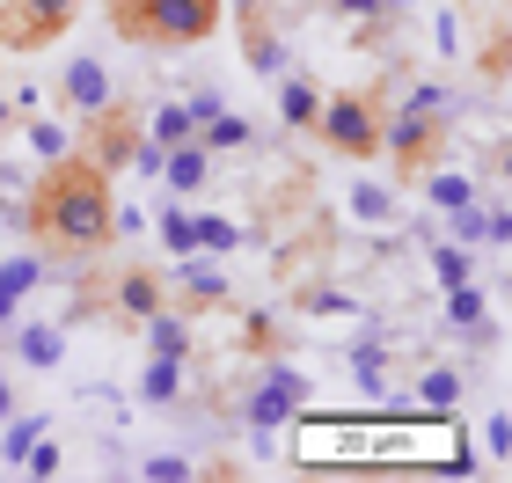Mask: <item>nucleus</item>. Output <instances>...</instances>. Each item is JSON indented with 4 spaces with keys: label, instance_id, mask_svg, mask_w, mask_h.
Masks as SVG:
<instances>
[{
    "label": "nucleus",
    "instance_id": "2f4dec72",
    "mask_svg": "<svg viewBox=\"0 0 512 483\" xmlns=\"http://www.w3.org/2000/svg\"><path fill=\"white\" fill-rule=\"evenodd\" d=\"M15 308H22V301H15L8 286H0V330H8V322H15Z\"/></svg>",
    "mask_w": 512,
    "mask_h": 483
},
{
    "label": "nucleus",
    "instance_id": "72a5a7b5",
    "mask_svg": "<svg viewBox=\"0 0 512 483\" xmlns=\"http://www.w3.org/2000/svg\"><path fill=\"white\" fill-rule=\"evenodd\" d=\"M8 125H15V103H8V96H0V132H8Z\"/></svg>",
    "mask_w": 512,
    "mask_h": 483
},
{
    "label": "nucleus",
    "instance_id": "6ab92c4d",
    "mask_svg": "<svg viewBox=\"0 0 512 483\" xmlns=\"http://www.w3.org/2000/svg\"><path fill=\"white\" fill-rule=\"evenodd\" d=\"M483 315H491V308H483V286H476V279L447 286V322H454V330H476Z\"/></svg>",
    "mask_w": 512,
    "mask_h": 483
},
{
    "label": "nucleus",
    "instance_id": "2eb2a0df",
    "mask_svg": "<svg viewBox=\"0 0 512 483\" xmlns=\"http://www.w3.org/2000/svg\"><path fill=\"white\" fill-rule=\"evenodd\" d=\"M154 235H161V249H169V257H198V220L183 213V205L169 198L161 205V220H154Z\"/></svg>",
    "mask_w": 512,
    "mask_h": 483
},
{
    "label": "nucleus",
    "instance_id": "473e14b6",
    "mask_svg": "<svg viewBox=\"0 0 512 483\" xmlns=\"http://www.w3.org/2000/svg\"><path fill=\"white\" fill-rule=\"evenodd\" d=\"M374 8H381V15H403V8H410V0H374Z\"/></svg>",
    "mask_w": 512,
    "mask_h": 483
},
{
    "label": "nucleus",
    "instance_id": "4468645a",
    "mask_svg": "<svg viewBox=\"0 0 512 483\" xmlns=\"http://www.w3.org/2000/svg\"><path fill=\"white\" fill-rule=\"evenodd\" d=\"M249 140H256V125L235 118V110H213V118L198 125V147H205V154H227V147H249Z\"/></svg>",
    "mask_w": 512,
    "mask_h": 483
},
{
    "label": "nucleus",
    "instance_id": "412c9836",
    "mask_svg": "<svg viewBox=\"0 0 512 483\" xmlns=\"http://www.w3.org/2000/svg\"><path fill=\"white\" fill-rule=\"evenodd\" d=\"M417 403H425V410H454L461 403V374H454V366H432V374L417 381Z\"/></svg>",
    "mask_w": 512,
    "mask_h": 483
},
{
    "label": "nucleus",
    "instance_id": "39448f33",
    "mask_svg": "<svg viewBox=\"0 0 512 483\" xmlns=\"http://www.w3.org/2000/svg\"><path fill=\"white\" fill-rule=\"evenodd\" d=\"M300 410H308V374L286 366V359H271L264 381H256L249 403H242V425H249V432H278L286 418H300Z\"/></svg>",
    "mask_w": 512,
    "mask_h": 483
},
{
    "label": "nucleus",
    "instance_id": "cd10ccee",
    "mask_svg": "<svg viewBox=\"0 0 512 483\" xmlns=\"http://www.w3.org/2000/svg\"><path fill=\"white\" fill-rule=\"evenodd\" d=\"M381 344H359V352H352V374H359V388H381Z\"/></svg>",
    "mask_w": 512,
    "mask_h": 483
},
{
    "label": "nucleus",
    "instance_id": "f03ea898",
    "mask_svg": "<svg viewBox=\"0 0 512 483\" xmlns=\"http://www.w3.org/2000/svg\"><path fill=\"white\" fill-rule=\"evenodd\" d=\"M447 132H454V96L432 81L403 88V103L381 110V154H395L403 169H432L447 154Z\"/></svg>",
    "mask_w": 512,
    "mask_h": 483
},
{
    "label": "nucleus",
    "instance_id": "f3484780",
    "mask_svg": "<svg viewBox=\"0 0 512 483\" xmlns=\"http://www.w3.org/2000/svg\"><path fill=\"white\" fill-rule=\"evenodd\" d=\"M147 140H154V147H183V140H198L191 103H161V110H154V125H147Z\"/></svg>",
    "mask_w": 512,
    "mask_h": 483
},
{
    "label": "nucleus",
    "instance_id": "0eeeda50",
    "mask_svg": "<svg viewBox=\"0 0 512 483\" xmlns=\"http://www.w3.org/2000/svg\"><path fill=\"white\" fill-rule=\"evenodd\" d=\"M59 96H66V110L74 118H96V110H110V66L103 59H66V74H59Z\"/></svg>",
    "mask_w": 512,
    "mask_h": 483
},
{
    "label": "nucleus",
    "instance_id": "dca6fc26",
    "mask_svg": "<svg viewBox=\"0 0 512 483\" xmlns=\"http://www.w3.org/2000/svg\"><path fill=\"white\" fill-rule=\"evenodd\" d=\"M154 308H161V279H154V271H125V279H118V315L147 322Z\"/></svg>",
    "mask_w": 512,
    "mask_h": 483
},
{
    "label": "nucleus",
    "instance_id": "9b49d317",
    "mask_svg": "<svg viewBox=\"0 0 512 483\" xmlns=\"http://www.w3.org/2000/svg\"><path fill=\"white\" fill-rule=\"evenodd\" d=\"M139 403H154V410L183 403V359H154V352H147V374H139Z\"/></svg>",
    "mask_w": 512,
    "mask_h": 483
},
{
    "label": "nucleus",
    "instance_id": "a878e982",
    "mask_svg": "<svg viewBox=\"0 0 512 483\" xmlns=\"http://www.w3.org/2000/svg\"><path fill=\"white\" fill-rule=\"evenodd\" d=\"M352 213L359 220H395V198L381 191V183H352Z\"/></svg>",
    "mask_w": 512,
    "mask_h": 483
},
{
    "label": "nucleus",
    "instance_id": "7ed1b4c3",
    "mask_svg": "<svg viewBox=\"0 0 512 483\" xmlns=\"http://www.w3.org/2000/svg\"><path fill=\"white\" fill-rule=\"evenodd\" d=\"M103 8H110V30L125 44H154V52L205 44L220 30V0H103Z\"/></svg>",
    "mask_w": 512,
    "mask_h": 483
},
{
    "label": "nucleus",
    "instance_id": "f8f14e48",
    "mask_svg": "<svg viewBox=\"0 0 512 483\" xmlns=\"http://www.w3.org/2000/svg\"><path fill=\"white\" fill-rule=\"evenodd\" d=\"M15 359L22 366H59L66 359V337L52 330V322H22V330H15Z\"/></svg>",
    "mask_w": 512,
    "mask_h": 483
},
{
    "label": "nucleus",
    "instance_id": "bb28decb",
    "mask_svg": "<svg viewBox=\"0 0 512 483\" xmlns=\"http://www.w3.org/2000/svg\"><path fill=\"white\" fill-rule=\"evenodd\" d=\"M37 279H44V264H37V257H8V264H0V286H8L15 301H22V293H30Z\"/></svg>",
    "mask_w": 512,
    "mask_h": 483
},
{
    "label": "nucleus",
    "instance_id": "c85d7f7f",
    "mask_svg": "<svg viewBox=\"0 0 512 483\" xmlns=\"http://www.w3.org/2000/svg\"><path fill=\"white\" fill-rule=\"evenodd\" d=\"M322 8H337V15H352V22H359V30H381V22H388V15L374 8V0H322Z\"/></svg>",
    "mask_w": 512,
    "mask_h": 483
},
{
    "label": "nucleus",
    "instance_id": "9d476101",
    "mask_svg": "<svg viewBox=\"0 0 512 483\" xmlns=\"http://www.w3.org/2000/svg\"><path fill=\"white\" fill-rule=\"evenodd\" d=\"M139 330H147V352L154 359H191V315H169V301L139 322Z\"/></svg>",
    "mask_w": 512,
    "mask_h": 483
},
{
    "label": "nucleus",
    "instance_id": "4be33fe9",
    "mask_svg": "<svg viewBox=\"0 0 512 483\" xmlns=\"http://www.w3.org/2000/svg\"><path fill=\"white\" fill-rule=\"evenodd\" d=\"M37 432H52V418H15L8 432H0V462H22V454H30V440H37Z\"/></svg>",
    "mask_w": 512,
    "mask_h": 483
},
{
    "label": "nucleus",
    "instance_id": "20e7f679",
    "mask_svg": "<svg viewBox=\"0 0 512 483\" xmlns=\"http://www.w3.org/2000/svg\"><path fill=\"white\" fill-rule=\"evenodd\" d=\"M315 132H322V140H330L344 161H374V154H381V96H366V88L322 96Z\"/></svg>",
    "mask_w": 512,
    "mask_h": 483
},
{
    "label": "nucleus",
    "instance_id": "1a4fd4ad",
    "mask_svg": "<svg viewBox=\"0 0 512 483\" xmlns=\"http://www.w3.org/2000/svg\"><path fill=\"white\" fill-rule=\"evenodd\" d=\"M315 110H322V88H315L308 74H278V125H286V132H308Z\"/></svg>",
    "mask_w": 512,
    "mask_h": 483
},
{
    "label": "nucleus",
    "instance_id": "ddd939ff",
    "mask_svg": "<svg viewBox=\"0 0 512 483\" xmlns=\"http://www.w3.org/2000/svg\"><path fill=\"white\" fill-rule=\"evenodd\" d=\"M425 198L439 205V213H461V205H476V176L469 169H439V161H432V169H425Z\"/></svg>",
    "mask_w": 512,
    "mask_h": 483
},
{
    "label": "nucleus",
    "instance_id": "a211bd4d",
    "mask_svg": "<svg viewBox=\"0 0 512 483\" xmlns=\"http://www.w3.org/2000/svg\"><path fill=\"white\" fill-rule=\"evenodd\" d=\"M176 264H183V293H191L198 308H213V301H227V279H220L213 264H198V257H176Z\"/></svg>",
    "mask_w": 512,
    "mask_h": 483
},
{
    "label": "nucleus",
    "instance_id": "f257e3e1",
    "mask_svg": "<svg viewBox=\"0 0 512 483\" xmlns=\"http://www.w3.org/2000/svg\"><path fill=\"white\" fill-rule=\"evenodd\" d=\"M110 176L88 154H59L52 169L30 183V205H22V227L44 257H88V249L110 242Z\"/></svg>",
    "mask_w": 512,
    "mask_h": 483
},
{
    "label": "nucleus",
    "instance_id": "b1692460",
    "mask_svg": "<svg viewBox=\"0 0 512 483\" xmlns=\"http://www.w3.org/2000/svg\"><path fill=\"white\" fill-rule=\"evenodd\" d=\"M30 154H37V161L74 154V132H66V125H52V118H37V125H30Z\"/></svg>",
    "mask_w": 512,
    "mask_h": 483
},
{
    "label": "nucleus",
    "instance_id": "6e6552de",
    "mask_svg": "<svg viewBox=\"0 0 512 483\" xmlns=\"http://www.w3.org/2000/svg\"><path fill=\"white\" fill-rule=\"evenodd\" d=\"M161 176H169V198H183V191H205V183H213V154H205L198 140L161 147Z\"/></svg>",
    "mask_w": 512,
    "mask_h": 483
},
{
    "label": "nucleus",
    "instance_id": "7c9ffc66",
    "mask_svg": "<svg viewBox=\"0 0 512 483\" xmlns=\"http://www.w3.org/2000/svg\"><path fill=\"white\" fill-rule=\"evenodd\" d=\"M8 418H15V381L0 374V425H8Z\"/></svg>",
    "mask_w": 512,
    "mask_h": 483
},
{
    "label": "nucleus",
    "instance_id": "423d86ee",
    "mask_svg": "<svg viewBox=\"0 0 512 483\" xmlns=\"http://www.w3.org/2000/svg\"><path fill=\"white\" fill-rule=\"evenodd\" d=\"M74 8L81 0H15V8L0 15V37H8L15 52H37L44 37H59L66 22H74Z\"/></svg>",
    "mask_w": 512,
    "mask_h": 483
},
{
    "label": "nucleus",
    "instance_id": "5701e85b",
    "mask_svg": "<svg viewBox=\"0 0 512 483\" xmlns=\"http://www.w3.org/2000/svg\"><path fill=\"white\" fill-rule=\"evenodd\" d=\"M139 476H147V483H191L198 462H191V454H147V462H139Z\"/></svg>",
    "mask_w": 512,
    "mask_h": 483
},
{
    "label": "nucleus",
    "instance_id": "c756f323",
    "mask_svg": "<svg viewBox=\"0 0 512 483\" xmlns=\"http://www.w3.org/2000/svg\"><path fill=\"white\" fill-rule=\"evenodd\" d=\"M300 308H308V315H359V301H352V293H308Z\"/></svg>",
    "mask_w": 512,
    "mask_h": 483
},
{
    "label": "nucleus",
    "instance_id": "393cba45",
    "mask_svg": "<svg viewBox=\"0 0 512 483\" xmlns=\"http://www.w3.org/2000/svg\"><path fill=\"white\" fill-rule=\"evenodd\" d=\"M432 271H439V286H461L469 279V242H432Z\"/></svg>",
    "mask_w": 512,
    "mask_h": 483
},
{
    "label": "nucleus",
    "instance_id": "aec40b11",
    "mask_svg": "<svg viewBox=\"0 0 512 483\" xmlns=\"http://www.w3.org/2000/svg\"><path fill=\"white\" fill-rule=\"evenodd\" d=\"M191 220H198V249H205V257L242 249V227H235V220H220V213H191Z\"/></svg>",
    "mask_w": 512,
    "mask_h": 483
}]
</instances>
